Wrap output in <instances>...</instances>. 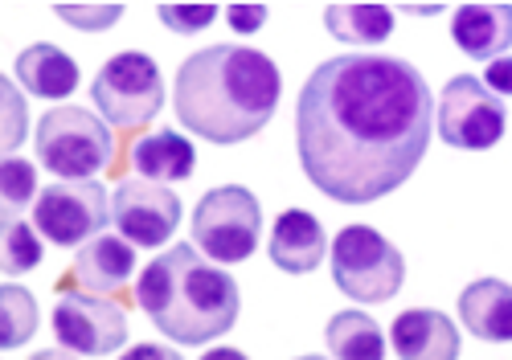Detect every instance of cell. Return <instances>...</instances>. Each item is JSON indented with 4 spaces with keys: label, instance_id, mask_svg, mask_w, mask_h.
<instances>
[{
    "label": "cell",
    "instance_id": "6",
    "mask_svg": "<svg viewBox=\"0 0 512 360\" xmlns=\"http://www.w3.org/2000/svg\"><path fill=\"white\" fill-rule=\"evenodd\" d=\"M263 234L259 197L242 185L209 189L193 209V246L209 262H246Z\"/></svg>",
    "mask_w": 512,
    "mask_h": 360
},
{
    "label": "cell",
    "instance_id": "26",
    "mask_svg": "<svg viewBox=\"0 0 512 360\" xmlns=\"http://www.w3.org/2000/svg\"><path fill=\"white\" fill-rule=\"evenodd\" d=\"M54 13H58L66 25L87 29V33H99V29H107V25H115V21L123 17V9H119V5H95V9H82V5H58Z\"/></svg>",
    "mask_w": 512,
    "mask_h": 360
},
{
    "label": "cell",
    "instance_id": "28",
    "mask_svg": "<svg viewBox=\"0 0 512 360\" xmlns=\"http://www.w3.org/2000/svg\"><path fill=\"white\" fill-rule=\"evenodd\" d=\"M484 86L492 95H512V58H496L484 70Z\"/></svg>",
    "mask_w": 512,
    "mask_h": 360
},
{
    "label": "cell",
    "instance_id": "20",
    "mask_svg": "<svg viewBox=\"0 0 512 360\" xmlns=\"http://www.w3.org/2000/svg\"><path fill=\"white\" fill-rule=\"evenodd\" d=\"M324 25L336 41L381 45L394 33V9H386V5H332V9H324Z\"/></svg>",
    "mask_w": 512,
    "mask_h": 360
},
{
    "label": "cell",
    "instance_id": "5",
    "mask_svg": "<svg viewBox=\"0 0 512 360\" xmlns=\"http://www.w3.org/2000/svg\"><path fill=\"white\" fill-rule=\"evenodd\" d=\"M37 160L62 180H91L111 164L115 140L95 111L54 107L37 123Z\"/></svg>",
    "mask_w": 512,
    "mask_h": 360
},
{
    "label": "cell",
    "instance_id": "8",
    "mask_svg": "<svg viewBox=\"0 0 512 360\" xmlns=\"http://www.w3.org/2000/svg\"><path fill=\"white\" fill-rule=\"evenodd\" d=\"M504 127H508L504 99H496L480 78L459 74L443 86V95H439V140L443 144L463 148V152H484L500 144Z\"/></svg>",
    "mask_w": 512,
    "mask_h": 360
},
{
    "label": "cell",
    "instance_id": "11",
    "mask_svg": "<svg viewBox=\"0 0 512 360\" xmlns=\"http://www.w3.org/2000/svg\"><path fill=\"white\" fill-rule=\"evenodd\" d=\"M54 336L70 352L107 356V352L123 348V340H127V315L119 303H111L103 295L66 291L54 303Z\"/></svg>",
    "mask_w": 512,
    "mask_h": 360
},
{
    "label": "cell",
    "instance_id": "24",
    "mask_svg": "<svg viewBox=\"0 0 512 360\" xmlns=\"http://www.w3.org/2000/svg\"><path fill=\"white\" fill-rule=\"evenodd\" d=\"M156 17L173 33H201L213 17H218V9L213 5H160Z\"/></svg>",
    "mask_w": 512,
    "mask_h": 360
},
{
    "label": "cell",
    "instance_id": "13",
    "mask_svg": "<svg viewBox=\"0 0 512 360\" xmlns=\"http://www.w3.org/2000/svg\"><path fill=\"white\" fill-rule=\"evenodd\" d=\"M271 262L287 275H312L328 254V238L324 225L308 213V209H287L279 213L275 230H271Z\"/></svg>",
    "mask_w": 512,
    "mask_h": 360
},
{
    "label": "cell",
    "instance_id": "18",
    "mask_svg": "<svg viewBox=\"0 0 512 360\" xmlns=\"http://www.w3.org/2000/svg\"><path fill=\"white\" fill-rule=\"evenodd\" d=\"M132 168L144 180L156 185H173V180H189L197 168V152L181 131H152L132 148Z\"/></svg>",
    "mask_w": 512,
    "mask_h": 360
},
{
    "label": "cell",
    "instance_id": "30",
    "mask_svg": "<svg viewBox=\"0 0 512 360\" xmlns=\"http://www.w3.org/2000/svg\"><path fill=\"white\" fill-rule=\"evenodd\" d=\"M201 360H250L246 352H238V348H209Z\"/></svg>",
    "mask_w": 512,
    "mask_h": 360
},
{
    "label": "cell",
    "instance_id": "19",
    "mask_svg": "<svg viewBox=\"0 0 512 360\" xmlns=\"http://www.w3.org/2000/svg\"><path fill=\"white\" fill-rule=\"evenodd\" d=\"M324 340L336 360H386V336L365 311H336L324 328Z\"/></svg>",
    "mask_w": 512,
    "mask_h": 360
},
{
    "label": "cell",
    "instance_id": "7",
    "mask_svg": "<svg viewBox=\"0 0 512 360\" xmlns=\"http://www.w3.org/2000/svg\"><path fill=\"white\" fill-rule=\"evenodd\" d=\"M91 99L111 127H144L164 107V78L148 54H115L91 82Z\"/></svg>",
    "mask_w": 512,
    "mask_h": 360
},
{
    "label": "cell",
    "instance_id": "21",
    "mask_svg": "<svg viewBox=\"0 0 512 360\" xmlns=\"http://www.w3.org/2000/svg\"><path fill=\"white\" fill-rule=\"evenodd\" d=\"M37 332V303L25 287H0V348H21Z\"/></svg>",
    "mask_w": 512,
    "mask_h": 360
},
{
    "label": "cell",
    "instance_id": "9",
    "mask_svg": "<svg viewBox=\"0 0 512 360\" xmlns=\"http://www.w3.org/2000/svg\"><path fill=\"white\" fill-rule=\"evenodd\" d=\"M111 217L107 189L99 180H58L41 189L33 205V225L54 246H87Z\"/></svg>",
    "mask_w": 512,
    "mask_h": 360
},
{
    "label": "cell",
    "instance_id": "4",
    "mask_svg": "<svg viewBox=\"0 0 512 360\" xmlns=\"http://www.w3.org/2000/svg\"><path fill=\"white\" fill-rule=\"evenodd\" d=\"M332 283L357 303H386L406 283V258L373 225H345L332 242Z\"/></svg>",
    "mask_w": 512,
    "mask_h": 360
},
{
    "label": "cell",
    "instance_id": "15",
    "mask_svg": "<svg viewBox=\"0 0 512 360\" xmlns=\"http://www.w3.org/2000/svg\"><path fill=\"white\" fill-rule=\"evenodd\" d=\"M459 320L476 340L508 344L512 340V287L500 279H476L459 295Z\"/></svg>",
    "mask_w": 512,
    "mask_h": 360
},
{
    "label": "cell",
    "instance_id": "16",
    "mask_svg": "<svg viewBox=\"0 0 512 360\" xmlns=\"http://www.w3.org/2000/svg\"><path fill=\"white\" fill-rule=\"evenodd\" d=\"M132 270H136V246L127 238H115V234L91 238L74 258V279L91 295L119 291L127 279H132Z\"/></svg>",
    "mask_w": 512,
    "mask_h": 360
},
{
    "label": "cell",
    "instance_id": "23",
    "mask_svg": "<svg viewBox=\"0 0 512 360\" xmlns=\"http://www.w3.org/2000/svg\"><path fill=\"white\" fill-rule=\"evenodd\" d=\"M37 193V172L29 160H17L9 156L5 164H0V197H5V213H17L33 201Z\"/></svg>",
    "mask_w": 512,
    "mask_h": 360
},
{
    "label": "cell",
    "instance_id": "10",
    "mask_svg": "<svg viewBox=\"0 0 512 360\" xmlns=\"http://www.w3.org/2000/svg\"><path fill=\"white\" fill-rule=\"evenodd\" d=\"M111 221L132 246H164L181 225V197L156 180H123L111 197Z\"/></svg>",
    "mask_w": 512,
    "mask_h": 360
},
{
    "label": "cell",
    "instance_id": "12",
    "mask_svg": "<svg viewBox=\"0 0 512 360\" xmlns=\"http://www.w3.org/2000/svg\"><path fill=\"white\" fill-rule=\"evenodd\" d=\"M390 336L398 360H459V328L443 311L410 307L394 320Z\"/></svg>",
    "mask_w": 512,
    "mask_h": 360
},
{
    "label": "cell",
    "instance_id": "1",
    "mask_svg": "<svg viewBox=\"0 0 512 360\" xmlns=\"http://www.w3.org/2000/svg\"><path fill=\"white\" fill-rule=\"evenodd\" d=\"M435 131L426 78L386 54H340L312 70L295 103V148L308 180L340 205L406 185Z\"/></svg>",
    "mask_w": 512,
    "mask_h": 360
},
{
    "label": "cell",
    "instance_id": "29",
    "mask_svg": "<svg viewBox=\"0 0 512 360\" xmlns=\"http://www.w3.org/2000/svg\"><path fill=\"white\" fill-rule=\"evenodd\" d=\"M123 360H185V356L164 344H136L132 352H123Z\"/></svg>",
    "mask_w": 512,
    "mask_h": 360
},
{
    "label": "cell",
    "instance_id": "2",
    "mask_svg": "<svg viewBox=\"0 0 512 360\" xmlns=\"http://www.w3.org/2000/svg\"><path fill=\"white\" fill-rule=\"evenodd\" d=\"M283 74L250 45H209L177 70V119L209 144L254 140L279 107Z\"/></svg>",
    "mask_w": 512,
    "mask_h": 360
},
{
    "label": "cell",
    "instance_id": "17",
    "mask_svg": "<svg viewBox=\"0 0 512 360\" xmlns=\"http://www.w3.org/2000/svg\"><path fill=\"white\" fill-rule=\"evenodd\" d=\"M17 82L33 99H70L78 86V62L50 41H37L17 58Z\"/></svg>",
    "mask_w": 512,
    "mask_h": 360
},
{
    "label": "cell",
    "instance_id": "25",
    "mask_svg": "<svg viewBox=\"0 0 512 360\" xmlns=\"http://www.w3.org/2000/svg\"><path fill=\"white\" fill-rule=\"evenodd\" d=\"M0 107H5V115H9L5 135H0V148L13 152V148H21V140H25V99L17 95L13 82H0Z\"/></svg>",
    "mask_w": 512,
    "mask_h": 360
},
{
    "label": "cell",
    "instance_id": "22",
    "mask_svg": "<svg viewBox=\"0 0 512 360\" xmlns=\"http://www.w3.org/2000/svg\"><path fill=\"white\" fill-rule=\"evenodd\" d=\"M0 266H5V275H29V270L41 262V242H37V234H33V225H25V221H5V242H0Z\"/></svg>",
    "mask_w": 512,
    "mask_h": 360
},
{
    "label": "cell",
    "instance_id": "32",
    "mask_svg": "<svg viewBox=\"0 0 512 360\" xmlns=\"http://www.w3.org/2000/svg\"><path fill=\"white\" fill-rule=\"evenodd\" d=\"M300 360H324V356H300Z\"/></svg>",
    "mask_w": 512,
    "mask_h": 360
},
{
    "label": "cell",
    "instance_id": "14",
    "mask_svg": "<svg viewBox=\"0 0 512 360\" xmlns=\"http://www.w3.org/2000/svg\"><path fill=\"white\" fill-rule=\"evenodd\" d=\"M451 37L467 58L496 62L512 45V5H463L451 17Z\"/></svg>",
    "mask_w": 512,
    "mask_h": 360
},
{
    "label": "cell",
    "instance_id": "27",
    "mask_svg": "<svg viewBox=\"0 0 512 360\" xmlns=\"http://www.w3.org/2000/svg\"><path fill=\"white\" fill-rule=\"evenodd\" d=\"M267 17H271L267 5H230L226 9V21L234 33H259L267 25Z\"/></svg>",
    "mask_w": 512,
    "mask_h": 360
},
{
    "label": "cell",
    "instance_id": "3",
    "mask_svg": "<svg viewBox=\"0 0 512 360\" xmlns=\"http://www.w3.org/2000/svg\"><path fill=\"white\" fill-rule=\"evenodd\" d=\"M136 299L148 320L177 344H209L226 336L242 311L234 275L205 262L197 246H173L148 262Z\"/></svg>",
    "mask_w": 512,
    "mask_h": 360
},
{
    "label": "cell",
    "instance_id": "31",
    "mask_svg": "<svg viewBox=\"0 0 512 360\" xmlns=\"http://www.w3.org/2000/svg\"><path fill=\"white\" fill-rule=\"evenodd\" d=\"M29 360H74V352H70V348H41V352H33Z\"/></svg>",
    "mask_w": 512,
    "mask_h": 360
}]
</instances>
